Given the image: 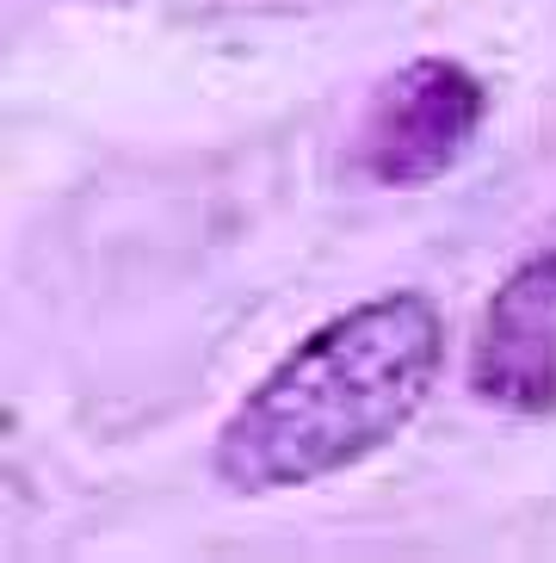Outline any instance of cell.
Segmentation results:
<instances>
[{"label": "cell", "instance_id": "cell-1", "mask_svg": "<svg viewBox=\"0 0 556 563\" xmlns=\"http://www.w3.org/2000/svg\"><path fill=\"white\" fill-rule=\"evenodd\" d=\"M445 322L433 298L390 291L303 334L216 433V477L235 496H278L383 452L433 397Z\"/></svg>", "mask_w": 556, "mask_h": 563}, {"label": "cell", "instance_id": "cell-2", "mask_svg": "<svg viewBox=\"0 0 556 563\" xmlns=\"http://www.w3.org/2000/svg\"><path fill=\"white\" fill-rule=\"evenodd\" d=\"M489 118V87L452 56H414L371 93L359 131H353V167L371 186H414L445 180L470 155L476 131Z\"/></svg>", "mask_w": 556, "mask_h": 563}, {"label": "cell", "instance_id": "cell-3", "mask_svg": "<svg viewBox=\"0 0 556 563\" xmlns=\"http://www.w3.org/2000/svg\"><path fill=\"white\" fill-rule=\"evenodd\" d=\"M470 397L508 415H556V249L494 285L470 347Z\"/></svg>", "mask_w": 556, "mask_h": 563}]
</instances>
